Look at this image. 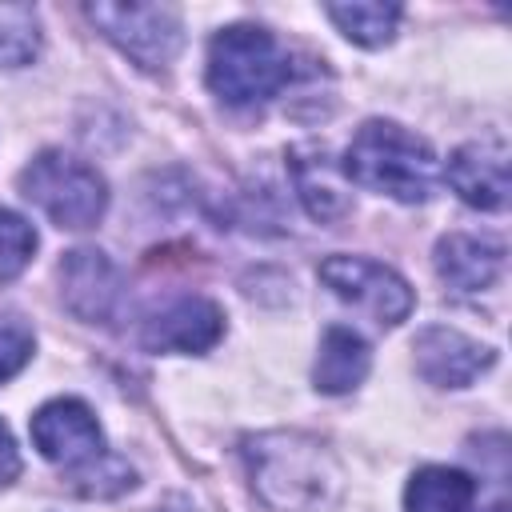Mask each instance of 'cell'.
Listing matches in <instances>:
<instances>
[{"instance_id":"cell-14","label":"cell","mask_w":512,"mask_h":512,"mask_svg":"<svg viewBox=\"0 0 512 512\" xmlns=\"http://www.w3.org/2000/svg\"><path fill=\"white\" fill-rule=\"evenodd\" d=\"M288 164H292L296 192H300L312 220L332 224L348 212V196H344V188H340V180H336V172H332V164L320 148H292Z\"/></svg>"},{"instance_id":"cell-5","label":"cell","mask_w":512,"mask_h":512,"mask_svg":"<svg viewBox=\"0 0 512 512\" xmlns=\"http://www.w3.org/2000/svg\"><path fill=\"white\" fill-rule=\"evenodd\" d=\"M88 20L140 68H168L180 52V16L168 4H88Z\"/></svg>"},{"instance_id":"cell-6","label":"cell","mask_w":512,"mask_h":512,"mask_svg":"<svg viewBox=\"0 0 512 512\" xmlns=\"http://www.w3.org/2000/svg\"><path fill=\"white\" fill-rule=\"evenodd\" d=\"M320 280L352 308L368 312L376 324L384 328H396L400 320L412 316V288L400 272H392L388 264L380 260H368V256H328L320 264Z\"/></svg>"},{"instance_id":"cell-15","label":"cell","mask_w":512,"mask_h":512,"mask_svg":"<svg viewBox=\"0 0 512 512\" xmlns=\"http://www.w3.org/2000/svg\"><path fill=\"white\" fill-rule=\"evenodd\" d=\"M472 500H476V480L468 472L444 468V464L420 468L404 488L408 512H468Z\"/></svg>"},{"instance_id":"cell-18","label":"cell","mask_w":512,"mask_h":512,"mask_svg":"<svg viewBox=\"0 0 512 512\" xmlns=\"http://www.w3.org/2000/svg\"><path fill=\"white\" fill-rule=\"evenodd\" d=\"M32 252H36V232H32V224H28L20 212L0 208V284L16 280V276L28 268Z\"/></svg>"},{"instance_id":"cell-16","label":"cell","mask_w":512,"mask_h":512,"mask_svg":"<svg viewBox=\"0 0 512 512\" xmlns=\"http://www.w3.org/2000/svg\"><path fill=\"white\" fill-rule=\"evenodd\" d=\"M328 20L356 44L364 48H380L392 40L396 24H400V8L396 4H376V0H356V4H328L324 8Z\"/></svg>"},{"instance_id":"cell-10","label":"cell","mask_w":512,"mask_h":512,"mask_svg":"<svg viewBox=\"0 0 512 512\" xmlns=\"http://www.w3.org/2000/svg\"><path fill=\"white\" fill-rule=\"evenodd\" d=\"M448 184L464 204L480 212H500L508 204V148L500 140L460 144L448 160Z\"/></svg>"},{"instance_id":"cell-13","label":"cell","mask_w":512,"mask_h":512,"mask_svg":"<svg viewBox=\"0 0 512 512\" xmlns=\"http://www.w3.org/2000/svg\"><path fill=\"white\" fill-rule=\"evenodd\" d=\"M368 364H372L368 344H364L352 328L332 324V328L324 332V340H320V356H316L312 380H316L320 392L344 396V392H352V388L368 376Z\"/></svg>"},{"instance_id":"cell-11","label":"cell","mask_w":512,"mask_h":512,"mask_svg":"<svg viewBox=\"0 0 512 512\" xmlns=\"http://www.w3.org/2000/svg\"><path fill=\"white\" fill-rule=\"evenodd\" d=\"M60 296L64 308L80 320H108L120 300V272L96 248H76L60 260Z\"/></svg>"},{"instance_id":"cell-8","label":"cell","mask_w":512,"mask_h":512,"mask_svg":"<svg viewBox=\"0 0 512 512\" xmlns=\"http://www.w3.org/2000/svg\"><path fill=\"white\" fill-rule=\"evenodd\" d=\"M220 332L224 312L208 296H172L144 320L140 340L152 352H204L220 340Z\"/></svg>"},{"instance_id":"cell-20","label":"cell","mask_w":512,"mask_h":512,"mask_svg":"<svg viewBox=\"0 0 512 512\" xmlns=\"http://www.w3.org/2000/svg\"><path fill=\"white\" fill-rule=\"evenodd\" d=\"M20 476V452H16V440L8 432V424L0 420V488L12 484Z\"/></svg>"},{"instance_id":"cell-2","label":"cell","mask_w":512,"mask_h":512,"mask_svg":"<svg viewBox=\"0 0 512 512\" xmlns=\"http://www.w3.org/2000/svg\"><path fill=\"white\" fill-rule=\"evenodd\" d=\"M344 176L400 204H424L440 184L428 140L392 120H368L352 136L344 152Z\"/></svg>"},{"instance_id":"cell-1","label":"cell","mask_w":512,"mask_h":512,"mask_svg":"<svg viewBox=\"0 0 512 512\" xmlns=\"http://www.w3.org/2000/svg\"><path fill=\"white\" fill-rule=\"evenodd\" d=\"M248 472L256 496L276 512H320L340 492V468L300 432H268L248 444Z\"/></svg>"},{"instance_id":"cell-21","label":"cell","mask_w":512,"mask_h":512,"mask_svg":"<svg viewBox=\"0 0 512 512\" xmlns=\"http://www.w3.org/2000/svg\"><path fill=\"white\" fill-rule=\"evenodd\" d=\"M488 512H508V508H504V504H496V508H488Z\"/></svg>"},{"instance_id":"cell-7","label":"cell","mask_w":512,"mask_h":512,"mask_svg":"<svg viewBox=\"0 0 512 512\" xmlns=\"http://www.w3.org/2000/svg\"><path fill=\"white\" fill-rule=\"evenodd\" d=\"M32 444L40 448L44 460L72 468V472H84L88 464H96L104 456V432H100L92 408L76 396H60V400H48L44 408H36Z\"/></svg>"},{"instance_id":"cell-3","label":"cell","mask_w":512,"mask_h":512,"mask_svg":"<svg viewBox=\"0 0 512 512\" xmlns=\"http://www.w3.org/2000/svg\"><path fill=\"white\" fill-rule=\"evenodd\" d=\"M288 84V52L260 24L220 28L208 44V88L236 108L264 104Z\"/></svg>"},{"instance_id":"cell-4","label":"cell","mask_w":512,"mask_h":512,"mask_svg":"<svg viewBox=\"0 0 512 512\" xmlns=\"http://www.w3.org/2000/svg\"><path fill=\"white\" fill-rule=\"evenodd\" d=\"M20 192L32 200L56 228H92L104 208H108V184L104 176L68 156V152H40L24 172H20Z\"/></svg>"},{"instance_id":"cell-19","label":"cell","mask_w":512,"mask_h":512,"mask_svg":"<svg viewBox=\"0 0 512 512\" xmlns=\"http://www.w3.org/2000/svg\"><path fill=\"white\" fill-rule=\"evenodd\" d=\"M32 328L20 316L0 312V380H12L32 360Z\"/></svg>"},{"instance_id":"cell-17","label":"cell","mask_w":512,"mask_h":512,"mask_svg":"<svg viewBox=\"0 0 512 512\" xmlns=\"http://www.w3.org/2000/svg\"><path fill=\"white\" fill-rule=\"evenodd\" d=\"M40 52V20L28 4H0V68H24Z\"/></svg>"},{"instance_id":"cell-9","label":"cell","mask_w":512,"mask_h":512,"mask_svg":"<svg viewBox=\"0 0 512 512\" xmlns=\"http://www.w3.org/2000/svg\"><path fill=\"white\" fill-rule=\"evenodd\" d=\"M416 352V372L436 384V388H468L480 372H488L496 364V352L456 328H424L412 344Z\"/></svg>"},{"instance_id":"cell-12","label":"cell","mask_w":512,"mask_h":512,"mask_svg":"<svg viewBox=\"0 0 512 512\" xmlns=\"http://www.w3.org/2000/svg\"><path fill=\"white\" fill-rule=\"evenodd\" d=\"M504 268V244L476 232H452L436 244V272L456 292L488 288Z\"/></svg>"}]
</instances>
